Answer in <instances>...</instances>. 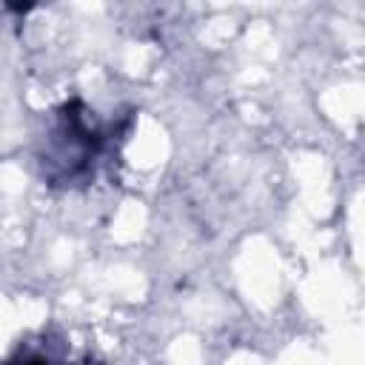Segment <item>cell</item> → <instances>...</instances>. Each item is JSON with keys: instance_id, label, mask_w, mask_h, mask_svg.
<instances>
[{"instance_id": "obj_1", "label": "cell", "mask_w": 365, "mask_h": 365, "mask_svg": "<svg viewBox=\"0 0 365 365\" xmlns=\"http://www.w3.org/2000/svg\"><path fill=\"white\" fill-rule=\"evenodd\" d=\"M11 365H51V362L34 354V356H26V359H20V362H11Z\"/></svg>"}]
</instances>
